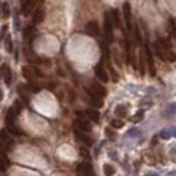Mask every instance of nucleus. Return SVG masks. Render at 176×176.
<instances>
[{"label":"nucleus","mask_w":176,"mask_h":176,"mask_svg":"<svg viewBox=\"0 0 176 176\" xmlns=\"http://www.w3.org/2000/svg\"><path fill=\"white\" fill-rule=\"evenodd\" d=\"M15 118H16V113L14 111V108H10V110L7 111V115H6V125L15 123Z\"/></svg>","instance_id":"14"},{"label":"nucleus","mask_w":176,"mask_h":176,"mask_svg":"<svg viewBox=\"0 0 176 176\" xmlns=\"http://www.w3.org/2000/svg\"><path fill=\"white\" fill-rule=\"evenodd\" d=\"M74 134H76V138H77V140H79L80 142H83L84 145H87V146H91V145L94 144L92 138H91L90 135L84 134L83 131H80V130H76V131H74Z\"/></svg>","instance_id":"10"},{"label":"nucleus","mask_w":176,"mask_h":176,"mask_svg":"<svg viewBox=\"0 0 176 176\" xmlns=\"http://www.w3.org/2000/svg\"><path fill=\"white\" fill-rule=\"evenodd\" d=\"M169 20H171V29H172V34H174V35H175V34H176V26H175V19H174V18H171V19H169Z\"/></svg>","instance_id":"37"},{"label":"nucleus","mask_w":176,"mask_h":176,"mask_svg":"<svg viewBox=\"0 0 176 176\" xmlns=\"http://www.w3.org/2000/svg\"><path fill=\"white\" fill-rule=\"evenodd\" d=\"M111 127H114V129L123 127V122H122L121 119H113V121H111Z\"/></svg>","instance_id":"27"},{"label":"nucleus","mask_w":176,"mask_h":176,"mask_svg":"<svg viewBox=\"0 0 176 176\" xmlns=\"http://www.w3.org/2000/svg\"><path fill=\"white\" fill-rule=\"evenodd\" d=\"M0 60H2V56H0Z\"/></svg>","instance_id":"42"},{"label":"nucleus","mask_w":176,"mask_h":176,"mask_svg":"<svg viewBox=\"0 0 176 176\" xmlns=\"http://www.w3.org/2000/svg\"><path fill=\"white\" fill-rule=\"evenodd\" d=\"M86 31L90 34L91 37H98L100 33V29H99V26H98L96 22H88L87 26H86Z\"/></svg>","instance_id":"8"},{"label":"nucleus","mask_w":176,"mask_h":176,"mask_svg":"<svg viewBox=\"0 0 176 176\" xmlns=\"http://www.w3.org/2000/svg\"><path fill=\"white\" fill-rule=\"evenodd\" d=\"M79 153H80V156H81V157H86V158H90V153H88V150H87V149L81 148V149H80V152H79Z\"/></svg>","instance_id":"35"},{"label":"nucleus","mask_w":176,"mask_h":176,"mask_svg":"<svg viewBox=\"0 0 176 176\" xmlns=\"http://www.w3.org/2000/svg\"><path fill=\"white\" fill-rule=\"evenodd\" d=\"M95 72H96V76L99 77L100 81H103V83H107V81H108V73H107V70L103 68V64H102V62H99L96 65V68H95Z\"/></svg>","instance_id":"6"},{"label":"nucleus","mask_w":176,"mask_h":176,"mask_svg":"<svg viewBox=\"0 0 176 176\" xmlns=\"http://www.w3.org/2000/svg\"><path fill=\"white\" fill-rule=\"evenodd\" d=\"M110 72H111V74H113V80H114V81H118V79H119V76H118V73L115 72V70L113 69V68H110Z\"/></svg>","instance_id":"36"},{"label":"nucleus","mask_w":176,"mask_h":176,"mask_svg":"<svg viewBox=\"0 0 176 176\" xmlns=\"http://www.w3.org/2000/svg\"><path fill=\"white\" fill-rule=\"evenodd\" d=\"M104 131H106V135H107L108 140L114 141L115 138H117V133H115V131H114L111 127H106V130H104Z\"/></svg>","instance_id":"25"},{"label":"nucleus","mask_w":176,"mask_h":176,"mask_svg":"<svg viewBox=\"0 0 176 176\" xmlns=\"http://www.w3.org/2000/svg\"><path fill=\"white\" fill-rule=\"evenodd\" d=\"M174 134H175V131H174V130H172V131H169V130H164V131H161L160 137H161V138H164V140H168V138H171Z\"/></svg>","instance_id":"28"},{"label":"nucleus","mask_w":176,"mask_h":176,"mask_svg":"<svg viewBox=\"0 0 176 176\" xmlns=\"http://www.w3.org/2000/svg\"><path fill=\"white\" fill-rule=\"evenodd\" d=\"M33 27H27V29H25V31H23V37H25V39H27L29 37H31L33 34Z\"/></svg>","instance_id":"31"},{"label":"nucleus","mask_w":176,"mask_h":176,"mask_svg":"<svg viewBox=\"0 0 176 176\" xmlns=\"http://www.w3.org/2000/svg\"><path fill=\"white\" fill-rule=\"evenodd\" d=\"M140 62H141V74L145 73V57H144V53L140 54Z\"/></svg>","instance_id":"30"},{"label":"nucleus","mask_w":176,"mask_h":176,"mask_svg":"<svg viewBox=\"0 0 176 176\" xmlns=\"http://www.w3.org/2000/svg\"><path fill=\"white\" fill-rule=\"evenodd\" d=\"M123 18H125V22H126L127 30H131V27H133V23H131V7L129 3L123 4Z\"/></svg>","instance_id":"4"},{"label":"nucleus","mask_w":176,"mask_h":176,"mask_svg":"<svg viewBox=\"0 0 176 176\" xmlns=\"http://www.w3.org/2000/svg\"><path fill=\"white\" fill-rule=\"evenodd\" d=\"M18 92H19V96L22 98V100L25 102L26 104H29V102H30V98H29V95H27V92H26V87H23V86H19V87H18Z\"/></svg>","instance_id":"19"},{"label":"nucleus","mask_w":176,"mask_h":176,"mask_svg":"<svg viewBox=\"0 0 176 176\" xmlns=\"http://www.w3.org/2000/svg\"><path fill=\"white\" fill-rule=\"evenodd\" d=\"M111 15H113V20H114V25L117 29H121V19H119V12H118V10H113V12H111Z\"/></svg>","instance_id":"21"},{"label":"nucleus","mask_w":176,"mask_h":176,"mask_svg":"<svg viewBox=\"0 0 176 176\" xmlns=\"http://www.w3.org/2000/svg\"><path fill=\"white\" fill-rule=\"evenodd\" d=\"M146 176H157V175H154V174H149V175H146Z\"/></svg>","instance_id":"41"},{"label":"nucleus","mask_w":176,"mask_h":176,"mask_svg":"<svg viewBox=\"0 0 176 176\" xmlns=\"http://www.w3.org/2000/svg\"><path fill=\"white\" fill-rule=\"evenodd\" d=\"M145 56H146V61L149 65V73H150V76H154L156 68H154V62H153V57H152V52L148 45H145Z\"/></svg>","instance_id":"5"},{"label":"nucleus","mask_w":176,"mask_h":176,"mask_svg":"<svg viewBox=\"0 0 176 176\" xmlns=\"http://www.w3.org/2000/svg\"><path fill=\"white\" fill-rule=\"evenodd\" d=\"M6 145L3 144V142H0V154H4L6 153Z\"/></svg>","instance_id":"38"},{"label":"nucleus","mask_w":176,"mask_h":176,"mask_svg":"<svg viewBox=\"0 0 176 176\" xmlns=\"http://www.w3.org/2000/svg\"><path fill=\"white\" fill-rule=\"evenodd\" d=\"M4 81L7 86H10L12 81V72H11V68H10L8 65H4Z\"/></svg>","instance_id":"17"},{"label":"nucleus","mask_w":176,"mask_h":176,"mask_svg":"<svg viewBox=\"0 0 176 176\" xmlns=\"http://www.w3.org/2000/svg\"><path fill=\"white\" fill-rule=\"evenodd\" d=\"M135 38H137L138 42H142V38H141V33H140V27H138L137 25H135Z\"/></svg>","instance_id":"34"},{"label":"nucleus","mask_w":176,"mask_h":176,"mask_svg":"<svg viewBox=\"0 0 176 176\" xmlns=\"http://www.w3.org/2000/svg\"><path fill=\"white\" fill-rule=\"evenodd\" d=\"M77 172L83 176H95V172H94V168L90 162H80L77 165Z\"/></svg>","instance_id":"3"},{"label":"nucleus","mask_w":176,"mask_h":176,"mask_svg":"<svg viewBox=\"0 0 176 176\" xmlns=\"http://www.w3.org/2000/svg\"><path fill=\"white\" fill-rule=\"evenodd\" d=\"M7 130L10 131L12 135H23V131L20 130L18 126H15V123L12 125H7Z\"/></svg>","instance_id":"20"},{"label":"nucleus","mask_w":176,"mask_h":176,"mask_svg":"<svg viewBox=\"0 0 176 176\" xmlns=\"http://www.w3.org/2000/svg\"><path fill=\"white\" fill-rule=\"evenodd\" d=\"M22 73H23V76H25V79L30 80V81H33L34 79H37L38 76H42L37 68H31V66H27V65H25L22 68Z\"/></svg>","instance_id":"1"},{"label":"nucleus","mask_w":176,"mask_h":176,"mask_svg":"<svg viewBox=\"0 0 176 176\" xmlns=\"http://www.w3.org/2000/svg\"><path fill=\"white\" fill-rule=\"evenodd\" d=\"M74 126L79 129L80 131H83V133H86V131H91V123L88 121H86V119H81V118L74 121Z\"/></svg>","instance_id":"9"},{"label":"nucleus","mask_w":176,"mask_h":176,"mask_svg":"<svg viewBox=\"0 0 176 176\" xmlns=\"http://www.w3.org/2000/svg\"><path fill=\"white\" fill-rule=\"evenodd\" d=\"M6 50L8 53H12V50H14V45H12V38H11V35H7V38H6Z\"/></svg>","instance_id":"24"},{"label":"nucleus","mask_w":176,"mask_h":176,"mask_svg":"<svg viewBox=\"0 0 176 176\" xmlns=\"http://www.w3.org/2000/svg\"><path fill=\"white\" fill-rule=\"evenodd\" d=\"M103 174H104V176H113L115 174V168L110 164H104L103 165Z\"/></svg>","instance_id":"22"},{"label":"nucleus","mask_w":176,"mask_h":176,"mask_svg":"<svg viewBox=\"0 0 176 176\" xmlns=\"http://www.w3.org/2000/svg\"><path fill=\"white\" fill-rule=\"evenodd\" d=\"M87 115L90 117V119H92L94 122H99L100 119V114L98 110H94V108H90V110H87Z\"/></svg>","instance_id":"18"},{"label":"nucleus","mask_w":176,"mask_h":176,"mask_svg":"<svg viewBox=\"0 0 176 176\" xmlns=\"http://www.w3.org/2000/svg\"><path fill=\"white\" fill-rule=\"evenodd\" d=\"M2 99H3V91L0 90V100H2Z\"/></svg>","instance_id":"40"},{"label":"nucleus","mask_w":176,"mask_h":176,"mask_svg":"<svg viewBox=\"0 0 176 176\" xmlns=\"http://www.w3.org/2000/svg\"><path fill=\"white\" fill-rule=\"evenodd\" d=\"M8 160L4 157H0V172H6L7 171V167H8Z\"/></svg>","instance_id":"26"},{"label":"nucleus","mask_w":176,"mask_h":176,"mask_svg":"<svg viewBox=\"0 0 176 176\" xmlns=\"http://www.w3.org/2000/svg\"><path fill=\"white\" fill-rule=\"evenodd\" d=\"M7 30H8V26H3V29H2V37H4V34H6Z\"/></svg>","instance_id":"39"},{"label":"nucleus","mask_w":176,"mask_h":176,"mask_svg":"<svg viewBox=\"0 0 176 176\" xmlns=\"http://www.w3.org/2000/svg\"><path fill=\"white\" fill-rule=\"evenodd\" d=\"M3 16H4V18H8L10 16V7H8V3L7 2L3 3Z\"/></svg>","instance_id":"29"},{"label":"nucleus","mask_w":176,"mask_h":176,"mask_svg":"<svg viewBox=\"0 0 176 176\" xmlns=\"http://www.w3.org/2000/svg\"><path fill=\"white\" fill-rule=\"evenodd\" d=\"M0 142H3V144H4L6 146H7V145H8V146H11V145L14 144L12 138H10V135H7L4 130L0 131Z\"/></svg>","instance_id":"16"},{"label":"nucleus","mask_w":176,"mask_h":176,"mask_svg":"<svg viewBox=\"0 0 176 176\" xmlns=\"http://www.w3.org/2000/svg\"><path fill=\"white\" fill-rule=\"evenodd\" d=\"M26 88H27V90H30L31 92H35V94L41 91V86H39V84H35V83H33V81H31V83L27 84Z\"/></svg>","instance_id":"23"},{"label":"nucleus","mask_w":176,"mask_h":176,"mask_svg":"<svg viewBox=\"0 0 176 176\" xmlns=\"http://www.w3.org/2000/svg\"><path fill=\"white\" fill-rule=\"evenodd\" d=\"M91 91H92L94 94H96L98 96H100V98L106 96V94H107L106 88L102 87L100 84H98V83H94V84H92V90H91Z\"/></svg>","instance_id":"13"},{"label":"nucleus","mask_w":176,"mask_h":176,"mask_svg":"<svg viewBox=\"0 0 176 176\" xmlns=\"http://www.w3.org/2000/svg\"><path fill=\"white\" fill-rule=\"evenodd\" d=\"M14 111H15V113H16V115H18L19 113H20V111H22V104H20V102H18V100H16L15 102V104H14Z\"/></svg>","instance_id":"32"},{"label":"nucleus","mask_w":176,"mask_h":176,"mask_svg":"<svg viewBox=\"0 0 176 176\" xmlns=\"http://www.w3.org/2000/svg\"><path fill=\"white\" fill-rule=\"evenodd\" d=\"M87 92H88V95H90V98H91V103H92L95 107H102V106H103V102H102L100 96H98L96 94H94L91 90H87Z\"/></svg>","instance_id":"12"},{"label":"nucleus","mask_w":176,"mask_h":176,"mask_svg":"<svg viewBox=\"0 0 176 176\" xmlns=\"http://www.w3.org/2000/svg\"><path fill=\"white\" fill-rule=\"evenodd\" d=\"M104 34L108 42H113V22H111V15L106 14L104 15Z\"/></svg>","instance_id":"2"},{"label":"nucleus","mask_w":176,"mask_h":176,"mask_svg":"<svg viewBox=\"0 0 176 176\" xmlns=\"http://www.w3.org/2000/svg\"><path fill=\"white\" fill-rule=\"evenodd\" d=\"M142 118H144V111H138V113L134 115L133 121L134 122H140V121H142Z\"/></svg>","instance_id":"33"},{"label":"nucleus","mask_w":176,"mask_h":176,"mask_svg":"<svg viewBox=\"0 0 176 176\" xmlns=\"http://www.w3.org/2000/svg\"><path fill=\"white\" fill-rule=\"evenodd\" d=\"M43 19H45V8L41 6V7H38V8L35 10V12H34L33 23H34V25H38V23L43 22Z\"/></svg>","instance_id":"7"},{"label":"nucleus","mask_w":176,"mask_h":176,"mask_svg":"<svg viewBox=\"0 0 176 176\" xmlns=\"http://www.w3.org/2000/svg\"><path fill=\"white\" fill-rule=\"evenodd\" d=\"M114 113L117 117H121V118H125L127 115V110H126V106H123V104H118L117 107H115Z\"/></svg>","instance_id":"15"},{"label":"nucleus","mask_w":176,"mask_h":176,"mask_svg":"<svg viewBox=\"0 0 176 176\" xmlns=\"http://www.w3.org/2000/svg\"><path fill=\"white\" fill-rule=\"evenodd\" d=\"M37 3H38V0H26L25 3H23L22 6V11L25 15H29L30 12L33 11V8L37 6Z\"/></svg>","instance_id":"11"}]
</instances>
